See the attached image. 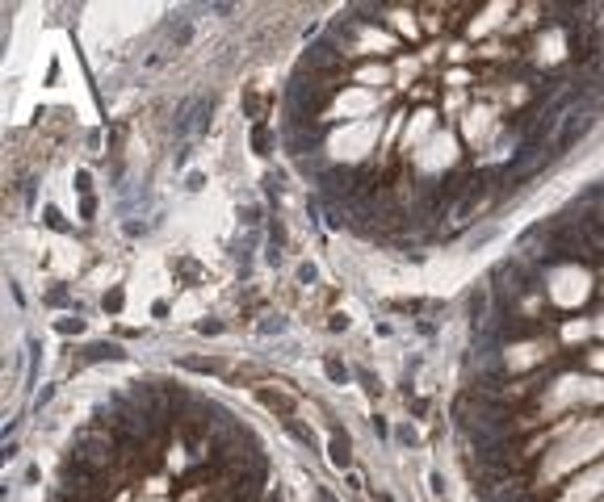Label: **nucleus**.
I'll return each mask as SVG.
<instances>
[{"label":"nucleus","mask_w":604,"mask_h":502,"mask_svg":"<svg viewBox=\"0 0 604 502\" xmlns=\"http://www.w3.org/2000/svg\"><path fill=\"white\" fill-rule=\"evenodd\" d=\"M604 456V419H579L558 431L537 469V486H558L563 477H576V469H592Z\"/></svg>","instance_id":"obj_1"},{"label":"nucleus","mask_w":604,"mask_h":502,"mask_svg":"<svg viewBox=\"0 0 604 502\" xmlns=\"http://www.w3.org/2000/svg\"><path fill=\"white\" fill-rule=\"evenodd\" d=\"M576 406H604V377L596 372H563L542 394V424L571 415Z\"/></svg>","instance_id":"obj_2"},{"label":"nucleus","mask_w":604,"mask_h":502,"mask_svg":"<svg viewBox=\"0 0 604 502\" xmlns=\"http://www.w3.org/2000/svg\"><path fill=\"white\" fill-rule=\"evenodd\" d=\"M383 138V118H365V122H340L336 131L328 134L324 151H328L336 163H361L378 147Z\"/></svg>","instance_id":"obj_3"},{"label":"nucleus","mask_w":604,"mask_h":502,"mask_svg":"<svg viewBox=\"0 0 604 502\" xmlns=\"http://www.w3.org/2000/svg\"><path fill=\"white\" fill-rule=\"evenodd\" d=\"M592 272L583 265H558L546 277V293L558 310H579L588 297H592Z\"/></svg>","instance_id":"obj_4"},{"label":"nucleus","mask_w":604,"mask_h":502,"mask_svg":"<svg viewBox=\"0 0 604 502\" xmlns=\"http://www.w3.org/2000/svg\"><path fill=\"white\" fill-rule=\"evenodd\" d=\"M462 159V143H458V134L454 131H437L420 151L412 156L415 172H424V176H440V172H449L454 163Z\"/></svg>","instance_id":"obj_5"},{"label":"nucleus","mask_w":604,"mask_h":502,"mask_svg":"<svg viewBox=\"0 0 604 502\" xmlns=\"http://www.w3.org/2000/svg\"><path fill=\"white\" fill-rule=\"evenodd\" d=\"M378 93H370V88H361V84H349V88H340L336 93V101L328 106V118L331 122H365V118H378Z\"/></svg>","instance_id":"obj_6"},{"label":"nucleus","mask_w":604,"mask_h":502,"mask_svg":"<svg viewBox=\"0 0 604 502\" xmlns=\"http://www.w3.org/2000/svg\"><path fill=\"white\" fill-rule=\"evenodd\" d=\"M458 131H462L467 143L483 147V143H492L495 134H499V113H495L492 106H470L467 113L458 118Z\"/></svg>","instance_id":"obj_7"},{"label":"nucleus","mask_w":604,"mask_h":502,"mask_svg":"<svg viewBox=\"0 0 604 502\" xmlns=\"http://www.w3.org/2000/svg\"><path fill=\"white\" fill-rule=\"evenodd\" d=\"M604 494V461H596L592 469L571 477V486H563L558 502H596Z\"/></svg>","instance_id":"obj_8"},{"label":"nucleus","mask_w":604,"mask_h":502,"mask_svg":"<svg viewBox=\"0 0 604 502\" xmlns=\"http://www.w3.org/2000/svg\"><path fill=\"white\" fill-rule=\"evenodd\" d=\"M546 356H549L546 340H521V344L504 347V369L508 372H529V369H537Z\"/></svg>","instance_id":"obj_9"},{"label":"nucleus","mask_w":604,"mask_h":502,"mask_svg":"<svg viewBox=\"0 0 604 502\" xmlns=\"http://www.w3.org/2000/svg\"><path fill=\"white\" fill-rule=\"evenodd\" d=\"M517 13V4H508V0H495V4H483L474 17L467 22V34L470 38H487V34H495V29L508 26V17Z\"/></svg>","instance_id":"obj_10"},{"label":"nucleus","mask_w":604,"mask_h":502,"mask_svg":"<svg viewBox=\"0 0 604 502\" xmlns=\"http://www.w3.org/2000/svg\"><path fill=\"white\" fill-rule=\"evenodd\" d=\"M433 134H437V113H433V109H420V113H412L408 131L399 138V151H403V156H415Z\"/></svg>","instance_id":"obj_11"},{"label":"nucleus","mask_w":604,"mask_h":502,"mask_svg":"<svg viewBox=\"0 0 604 502\" xmlns=\"http://www.w3.org/2000/svg\"><path fill=\"white\" fill-rule=\"evenodd\" d=\"M563 59H567V34H563V29H542L537 42H533V63L554 68V63H563Z\"/></svg>","instance_id":"obj_12"},{"label":"nucleus","mask_w":604,"mask_h":502,"mask_svg":"<svg viewBox=\"0 0 604 502\" xmlns=\"http://www.w3.org/2000/svg\"><path fill=\"white\" fill-rule=\"evenodd\" d=\"M395 51H399L395 34H386V29H374V26H361L358 29L353 54H374V59H386V54H395Z\"/></svg>","instance_id":"obj_13"},{"label":"nucleus","mask_w":604,"mask_h":502,"mask_svg":"<svg viewBox=\"0 0 604 502\" xmlns=\"http://www.w3.org/2000/svg\"><path fill=\"white\" fill-rule=\"evenodd\" d=\"M358 84L361 88H386V84H395V68L390 63H365V68H358Z\"/></svg>","instance_id":"obj_14"},{"label":"nucleus","mask_w":604,"mask_h":502,"mask_svg":"<svg viewBox=\"0 0 604 502\" xmlns=\"http://www.w3.org/2000/svg\"><path fill=\"white\" fill-rule=\"evenodd\" d=\"M592 335H596L592 318H567V322H563V344H588Z\"/></svg>","instance_id":"obj_15"},{"label":"nucleus","mask_w":604,"mask_h":502,"mask_svg":"<svg viewBox=\"0 0 604 502\" xmlns=\"http://www.w3.org/2000/svg\"><path fill=\"white\" fill-rule=\"evenodd\" d=\"M390 26L408 38H420V22H415V9H390Z\"/></svg>","instance_id":"obj_16"},{"label":"nucleus","mask_w":604,"mask_h":502,"mask_svg":"<svg viewBox=\"0 0 604 502\" xmlns=\"http://www.w3.org/2000/svg\"><path fill=\"white\" fill-rule=\"evenodd\" d=\"M165 461H168V469H172V474H185V465H190V456H185V449H181V444H172Z\"/></svg>","instance_id":"obj_17"},{"label":"nucleus","mask_w":604,"mask_h":502,"mask_svg":"<svg viewBox=\"0 0 604 502\" xmlns=\"http://www.w3.org/2000/svg\"><path fill=\"white\" fill-rule=\"evenodd\" d=\"M415 72H420V59H399L395 63V79H403V88H408V79H415Z\"/></svg>","instance_id":"obj_18"},{"label":"nucleus","mask_w":604,"mask_h":502,"mask_svg":"<svg viewBox=\"0 0 604 502\" xmlns=\"http://www.w3.org/2000/svg\"><path fill=\"white\" fill-rule=\"evenodd\" d=\"M143 490H147V499H165L168 477H147V481H143Z\"/></svg>","instance_id":"obj_19"},{"label":"nucleus","mask_w":604,"mask_h":502,"mask_svg":"<svg viewBox=\"0 0 604 502\" xmlns=\"http://www.w3.org/2000/svg\"><path fill=\"white\" fill-rule=\"evenodd\" d=\"M445 84H449V88H467V84H470V72H462V68H454V72L445 76Z\"/></svg>","instance_id":"obj_20"},{"label":"nucleus","mask_w":604,"mask_h":502,"mask_svg":"<svg viewBox=\"0 0 604 502\" xmlns=\"http://www.w3.org/2000/svg\"><path fill=\"white\" fill-rule=\"evenodd\" d=\"M588 365H592V372L601 377V372H604V347H596V352H588Z\"/></svg>","instance_id":"obj_21"},{"label":"nucleus","mask_w":604,"mask_h":502,"mask_svg":"<svg viewBox=\"0 0 604 502\" xmlns=\"http://www.w3.org/2000/svg\"><path fill=\"white\" fill-rule=\"evenodd\" d=\"M592 327H596V335H601V340H604V315L592 318Z\"/></svg>","instance_id":"obj_22"},{"label":"nucleus","mask_w":604,"mask_h":502,"mask_svg":"<svg viewBox=\"0 0 604 502\" xmlns=\"http://www.w3.org/2000/svg\"><path fill=\"white\" fill-rule=\"evenodd\" d=\"M143 502H168V499H143Z\"/></svg>","instance_id":"obj_23"}]
</instances>
